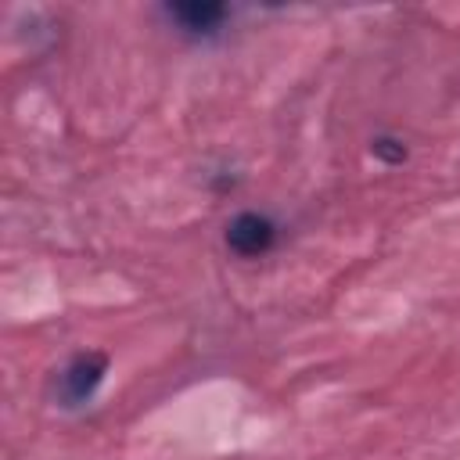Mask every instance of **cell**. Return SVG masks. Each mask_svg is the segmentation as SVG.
<instances>
[{"label":"cell","mask_w":460,"mask_h":460,"mask_svg":"<svg viewBox=\"0 0 460 460\" xmlns=\"http://www.w3.org/2000/svg\"><path fill=\"white\" fill-rule=\"evenodd\" d=\"M104 374H108V356L104 352H79V356H72L61 367V374H58V402L68 406V410L90 402L93 392L101 388Z\"/></svg>","instance_id":"cell-1"},{"label":"cell","mask_w":460,"mask_h":460,"mask_svg":"<svg viewBox=\"0 0 460 460\" xmlns=\"http://www.w3.org/2000/svg\"><path fill=\"white\" fill-rule=\"evenodd\" d=\"M273 241H277V226L262 212H241L226 223V248L241 259L266 255L273 248Z\"/></svg>","instance_id":"cell-2"},{"label":"cell","mask_w":460,"mask_h":460,"mask_svg":"<svg viewBox=\"0 0 460 460\" xmlns=\"http://www.w3.org/2000/svg\"><path fill=\"white\" fill-rule=\"evenodd\" d=\"M395 140H388V137H377L374 140V155H381V158H388V162H402L406 158V147L399 144V147H392Z\"/></svg>","instance_id":"cell-4"},{"label":"cell","mask_w":460,"mask_h":460,"mask_svg":"<svg viewBox=\"0 0 460 460\" xmlns=\"http://www.w3.org/2000/svg\"><path fill=\"white\" fill-rule=\"evenodd\" d=\"M165 14L190 36H208L223 25L226 18V7L223 4H212V0H187V4H169Z\"/></svg>","instance_id":"cell-3"}]
</instances>
